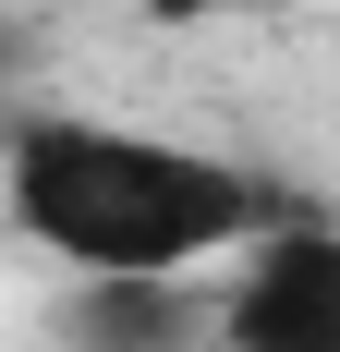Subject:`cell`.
Segmentation results:
<instances>
[{"label": "cell", "mask_w": 340, "mask_h": 352, "mask_svg": "<svg viewBox=\"0 0 340 352\" xmlns=\"http://www.w3.org/2000/svg\"><path fill=\"white\" fill-rule=\"evenodd\" d=\"M219 352H340V231L268 219L243 280L219 292Z\"/></svg>", "instance_id": "obj_2"}, {"label": "cell", "mask_w": 340, "mask_h": 352, "mask_svg": "<svg viewBox=\"0 0 340 352\" xmlns=\"http://www.w3.org/2000/svg\"><path fill=\"white\" fill-rule=\"evenodd\" d=\"M73 340L85 352H195V340H219V304H182V280H85Z\"/></svg>", "instance_id": "obj_3"}, {"label": "cell", "mask_w": 340, "mask_h": 352, "mask_svg": "<svg viewBox=\"0 0 340 352\" xmlns=\"http://www.w3.org/2000/svg\"><path fill=\"white\" fill-rule=\"evenodd\" d=\"M0 207L73 280H195L206 255H231V243L268 231L279 195L255 170H231V158H206V146L36 109L0 146Z\"/></svg>", "instance_id": "obj_1"}, {"label": "cell", "mask_w": 340, "mask_h": 352, "mask_svg": "<svg viewBox=\"0 0 340 352\" xmlns=\"http://www.w3.org/2000/svg\"><path fill=\"white\" fill-rule=\"evenodd\" d=\"M0 73H12V36H0Z\"/></svg>", "instance_id": "obj_5"}, {"label": "cell", "mask_w": 340, "mask_h": 352, "mask_svg": "<svg viewBox=\"0 0 340 352\" xmlns=\"http://www.w3.org/2000/svg\"><path fill=\"white\" fill-rule=\"evenodd\" d=\"M146 12H195V0H146Z\"/></svg>", "instance_id": "obj_4"}]
</instances>
